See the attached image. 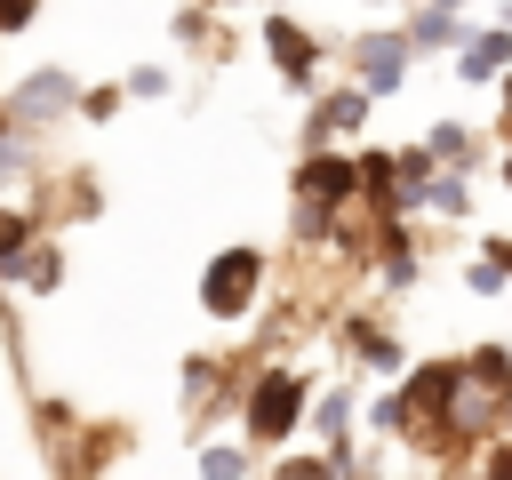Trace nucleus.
I'll list each match as a JSON object with an SVG mask.
<instances>
[{"label":"nucleus","mask_w":512,"mask_h":480,"mask_svg":"<svg viewBox=\"0 0 512 480\" xmlns=\"http://www.w3.org/2000/svg\"><path fill=\"white\" fill-rule=\"evenodd\" d=\"M304 408H312V376L304 368H256L240 416H248V448H280L288 432H304Z\"/></svg>","instance_id":"obj_1"},{"label":"nucleus","mask_w":512,"mask_h":480,"mask_svg":"<svg viewBox=\"0 0 512 480\" xmlns=\"http://www.w3.org/2000/svg\"><path fill=\"white\" fill-rule=\"evenodd\" d=\"M264 248L256 240H232V248H216L208 264H200V312L208 320H248L256 312V296H264Z\"/></svg>","instance_id":"obj_2"},{"label":"nucleus","mask_w":512,"mask_h":480,"mask_svg":"<svg viewBox=\"0 0 512 480\" xmlns=\"http://www.w3.org/2000/svg\"><path fill=\"white\" fill-rule=\"evenodd\" d=\"M72 104H80V80H72L64 64H40V72H24V80L8 88V104H0V112H8L16 128H48V120H64Z\"/></svg>","instance_id":"obj_3"},{"label":"nucleus","mask_w":512,"mask_h":480,"mask_svg":"<svg viewBox=\"0 0 512 480\" xmlns=\"http://www.w3.org/2000/svg\"><path fill=\"white\" fill-rule=\"evenodd\" d=\"M296 200H320V208L360 200V160H344V152H328V144H304V160H296Z\"/></svg>","instance_id":"obj_4"},{"label":"nucleus","mask_w":512,"mask_h":480,"mask_svg":"<svg viewBox=\"0 0 512 480\" xmlns=\"http://www.w3.org/2000/svg\"><path fill=\"white\" fill-rule=\"evenodd\" d=\"M408 32H368V40H352V80L368 88V96H392L400 80H408Z\"/></svg>","instance_id":"obj_5"},{"label":"nucleus","mask_w":512,"mask_h":480,"mask_svg":"<svg viewBox=\"0 0 512 480\" xmlns=\"http://www.w3.org/2000/svg\"><path fill=\"white\" fill-rule=\"evenodd\" d=\"M264 56L280 64L288 88H312V72H320V40H312L296 16H264Z\"/></svg>","instance_id":"obj_6"},{"label":"nucleus","mask_w":512,"mask_h":480,"mask_svg":"<svg viewBox=\"0 0 512 480\" xmlns=\"http://www.w3.org/2000/svg\"><path fill=\"white\" fill-rule=\"evenodd\" d=\"M0 280H16V288H32V296H48V288H64V240H24L8 264H0Z\"/></svg>","instance_id":"obj_7"},{"label":"nucleus","mask_w":512,"mask_h":480,"mask_svg":"<svg viewBox=\"0 0 512 480\" xmlns=\"http://www.w3.org/2000/svg\"><path fill=\"white\" fill-rule=\"evenodd\" d=\"M504 72H512V16L488 32H464L456 48V80H504Z\"/></svg>","instance_id":"obj_8"},{"label":"nucleus","mask_w":512,"mask_h":480,"mask_svg":"<svg viewBox=\"0 0 512 480\" xmlns=\"http://www.w3.org/2000/svg\"><path fill=\"white\" fill-rule=\"evenodd\" d=\"M408 48H416V56H448V48H464V8H440V0L416 8V16H408Z\"/></svg>","instance_id":"obj_9"},{"label":"nucleus","mask_w":512,"mask_h":480,"mask_svg":"<svg viewBox=\"0 0 512 480\" xmlns=\"http://www.w3.org/2000/svg\"><path fill=\"white\" fill-rule=\"evenodd\" d=\"M368 104H376V96H368L360 80H344V88H328V96H320V120H328V136H352V128L368 120Z\"/></svg>","instance_id":"obj_10"},{"label":"nucleus","mask_w":512,"mask_h":480,"mask_svg":"<svg viewBox=\"0 0 512 480\" xmlns=\"http://www.w3.org/2000/svg\"><path fill=\"white\" fill-rule=\"evenodd\" d=\"M464 376H472L480 392L512 400V352H504V344H472V352H464Z\"/></svg>","instance_id":"obj_11"},{"label":"nucleus","mask_w":512,"mask_h":480,"mask_svg":"<svg viewBox=\"0 0 512 480\" xmlns=\"http://www.w3.org/2000/svg\"><path fill=\"white\" fill-rule=\"evenodd\" d=\"M304 424H320V440L336 448V440H352L344 424H352V392L344 384H328V392H312V408H304Z\"/></svg>","instance_id":"obj_12"},{"label":"nucleus","mask_w":512,"mask_h":480,"mask_svg":"<svg viewBox=\"0 0 512 480\" xmlns=\"http://www.w3.org/2000/svg\"><path fill=\"white\" fill-rule=\"evenodd\" d=\"M424 144H432V160H440V168H464V160H472V128H456V120H440Z\"/></svg>","instance_id":"obj_13"},{"label":"nucleus","mask_w":512,"mask_h":480,"mask_svg":"<svg viewBox=\"0 0 512 480\" xmlns=\"http://www.w3.org/2000/svg\"><path fill=\"white\" fill-rule=\"evenodd\" d=\"M432 208H440V216H464V208H472V184H464V168H440V176H432Z\"/></svg>","instance_id":"obj_14"},{"label":"nucleus","mask_w":512,"mask_h":480,"mask_svg":"<svg viewBox=\"0 0 512 480\" xmlns=\"http://www.w3.org/2000/svg\"><path fill=\"white\" fill-rule=\"evenodd\" d=\"M120 104H128V88H120V80H112V88H80V120H112Z\"/></svg>","instance_id":"obj_15"},{"label":"nucleus","mask_w":512,"mask_h":480,"mask_svg":"<svg viewBox=\"0 0 512 480\" xmlns=\"http://www.w3.org/2000/svg\"><path fill=\"white\" fill-rule=\"evenodd\" d=\"M464 280H472V296H504V288H512V272H504L496 256H480V264H472Z\"/></svg>","instance_id":"obj_16"},{"label":"nucleus","mask_w":512,"mask_h":480,"mask_svg":"<svg viewBox=\"0 0 512 480\" xmlns=\"http://www.w3.org/2000/svg\"><path fill=\"white\" fill-rule=\"evenodd\" d=\"M248 464H256V448H200V472H224V480H232V472H248Z\"/></svg>","instance_id":"obj_17"},{"label":"nucleus","mask_w":512,"mask_h":480,"mask_svg":"<svg viewBox=\"0 0 512 480\" xmlns=\"http://www.w3.org/2000/svg\"><path fill=\"white\" fill-rule=\"evenodd\" d=\"M24 240H32V216H24V208H0V264H8Z\"/></svg>","instance_id":"obj_18"},{"label":"nucleus","mask_w":512,"mask_h":480,"mask_svg":"<svg viewBox=\"0 0 512 480\" xmlns=\"http://www.w3.org/2000/svg\"><path fill=\"white\" fill-rule=\"evenodd\" d=\"M120 88H128V96H168V72H160V64H136Z\"/></svg>","instance_id":"obj_19"},{"label":"nucleus","mask_w":512,"mask_h":480,"mask_svg":"<svg viewBox=\"0 0 512 480\" xmlns=\"http://www.w3.org/2000/svg\"><path fill=\"white\" fill-rule=\"evenodd\" d=\"M40 16V0H0V32H24Z\"/></svg>","instance_id":"obj_20"},{"label":"nucleus","mask_w":512,"mask_h":480,"mask_svg":"<svg viewBox=\"0 0 512 480\" xmlns=\"http://www.w3.org/2000/svg\"><path fill=\"white\" fill-rule=\"evenodd\" d=\"M480 464H488V472H496V480H512V432H504V440H496V448H488V456H480Z\"/></svg>","instance_id":"obj_21"},{"label":"nucleus","mask_w":512,"mask_h":480,"mask_svg":"<svg viewBox=\"0 0 512 480\" xmlns=\"http://www.w3.org/2000/svg\"><path fill=\"white\" fill-rule=\"evenodd\" d=\"M496 136L512 144V72H504V104H496Z\"/></svg>","instance_id":"obj_22"},{"label":"nucleus","mask_w":512,"mask_h":480,"mask_svg":"<svg viewBox=\"0 0 512 480\" xmlns=\"http://www.w3.org/2000/svg\"><path fill=\"white\" fill-rule=\"evenodd\" d=\"M488 256H496V264L512 272V232H488Z\"/></svg>","instance_id":"obj_23"},{"label":"nucleus","mask_w":512,"mask_h":480,"mask_svg":"<svg viewBox=\"0 0 512 480\" xmlns=\"http://www.w3.org/2000/svg\"><path fill=\"white\" fill-rule=\"evenodd\" d=\"M504 192H512V144H504Z\"/></svg>","instance_id":"obj_24"},{"label":"nucleus","mask_w":512,"mask_h":480,"mask_svg":"<svg viewBox=\"0 0 512 480\" xmlns=\"http://www.w3.org/2000/svg\"><path fill=\"white\" fill-rule=\"evenodd\" d=\"M496 424H504V432H512V400H504V416H496Z\"/></svg>","instance_id":"obj_25"},{"label":"nucleus","mask_w":512,"mask_h":480,"mask_svg":"<svg viewBox=\"0 0 512 480\" xmlns=\"http://www.w3.org/2000/svg\"><path fill=\"white\" fill-rule=\"evenodd\" d=\"M440 8H464V0H440Z\"/></svg>","instance_id":"obj_26"},{"label":"nucleus","mask_w":512,"mask_h":480,"mask_svg":"<svg viewBox=\"0 0 512 480\" xmlns=\"http://www.w3.org/2000/svg\"><path fill=\"white\" fill-rule=\"evenodd\" d=\"M376 8H392V0H376Z\"/></svg>","instance_id":"obj_27"}]
</instances>
